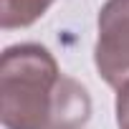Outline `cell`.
Returning <instances> with one entry per match:
<instances>
[{"instance_id": "2", "label": "cell", "mask_w": 129, "mask_h": 129, "mask_svg": "<svg viewBox=\"0 0 129 129\" xmlns=\"http://www.w3.org/2000/svg\"><path fill=\"white\" fill-rule=\"evenodd\" d=\"M94 63L99 76L121 89L129 84V0H106L99 10Z\"/></svg>"}, {"instance_id": "3", "label": "cell", "mask_w": 129, "mask_h": 129, "mask_svg": "<svg viewBox=\"0 0 129 129\" xmlns=\"http://www.w3.org/2000/svg\"><path fill=\"white\" fill-rule=\"evenodd\" d=\"M56 0H0V25L3 30L28 28L48 13Z\"/></svg>"}, {"instance_id": "1", "label": "cell", "mask_w": 129, "mask_h": 129, "mask_svg": "<svg viewBox=\"0 0 129 129\" xmlns=\"http://www.w3.org/2000/svg\"><path fill=\"white\" fill-rule=\"evenodd\" d=\"M91 96L84 84L61 74L41 43H18L0 56V121L5 129H84Z\"/></svg>"}, {"instance_id": "4", "label": "cell", "mask_w": 129, "mask_h": 129, "mask_svg": "<svg viewBox=\"0 0 129 129\" xmlns=\"http://www.w3.org/2000/svg\"><path fill=\"white\" fill-rule=\"evenodd\" d=\"M129 121V84L116 89V124Z\"/></svg>"}, {"instance_id": "5", "label": "cell", "mask_w": 129, "mask_h": 129, "mask_svg": "<svg viewBox=\"0 0 129 129\" xmlns=\"http://www.w3.org/2000/svg\"><path fill=\"white\" fill-rule=\"evenodd\" d=\"M119 129H129V121H121V124H119Z\"/></svg>"}]
</instances>
